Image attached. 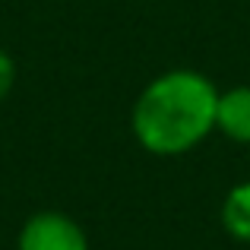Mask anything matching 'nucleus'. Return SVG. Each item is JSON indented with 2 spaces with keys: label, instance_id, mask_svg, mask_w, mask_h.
<instances>
[{
  "label": "nucleus",
  "instance_id": "f03ea898",
  "mask_svg": "<svg viewBox=\"0 0 250 250\" xmlns=\"http://www.w3.org/2000/svg\"><path fill=\"white\" fill-rule=\"evenodd\" d=\"M16 250H89V241L70 215L44 209L25 219V225L19 228Z\"/></svg>",
  "mask_w": 250,
  "mask_h": 250
},
{
  "label": "nucleus",
  "instance_id": "39448f33",
  "mask_svg": "<svg viewBox=\"0 0 250 250\" xmlns=\"http://www.w3.org/2000/svg\"><path fill=\"white\" fill-rule=\"evenodd\" d=\"M13 83H16V63H13V57L0 48V98L10 95Z\"/></svg>",
  "mask_w": 250,
  "mask_h": 250
},
{
  "label": "nucleus",
  "instance_id": "20e7f679",
  "mask_svg": "<svg viewBox=\"0 0 250 250\" xmlns=\"http://www.w3.org/2000/svg\"><path fill=\"white\" fill-rule=\"evenodd\" d=\"M222 225L234 241L250 244V181L228 190L225 203H222Z\"/></svg>",
  "mask_w": 250,
  "mask_h": 250
},
{
  "label": "nucleus",
  "instance_id": "7ed1b4c3",
  "mask_svg": "<svg viewBox=\"0 0 250 250\" xmlns=\"http://www.w3.org/2000/svg\"><path fill=\"white\" fill-rule=\"evenodd\" d=\"M215 130L228 140L250 146V85H234L228 92H219Z\"/></svg>",
  "mask_w": 250,
  "mask_h": 250
},
{
  "label": "nucleus",
  "instance_id": "f257e3e1",
  "mask_svg": "<svg viewBox=\"0 0 250 250\" xmlns=\"http://www.w3.org/2000/svg\"><path fill=\"white\" fill-rule=\"evenodd\" d=\"M219 89L196 70H168L140 92L130 114L133 136L152 155H184L215 130Z\"/></svg>",
  "mask_w": 250,
  "mask_h": 250
}]
</instances>
